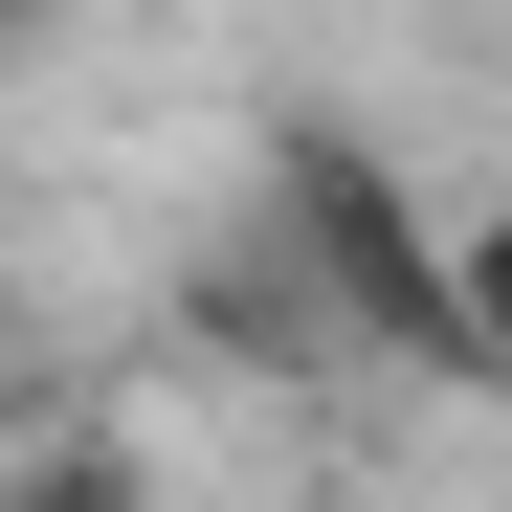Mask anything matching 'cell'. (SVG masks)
<instances>
[{
    "label": "cell",
    "instance_id": "cell-1",
    "mask_svg": "<svg viewBox=\"0 0 512 512\" xmlns=\"http://www.w3.org/2000/svg\"><path fill=\"white\" fill-rule=\"evenodd\" d=\"M268 245H290V290L334 312V357H401V379H490L512 357V334H490V268H446V223L401 201V156L334 134V112L268 134Z\"/></svg>",
    "mask_w": 512,
    "mask_h": 512
},
{
    "label": "cell",
    "instance_id": "cell-2",
    "mask_svg": "<svg viewBox=\"0 0 512 512\" xmlns=\"http://www.w3.org/2000/svg\"><path fill=\"white\" fill-rule=\"evenodd\" d=\"M0 357H23V245H0Z\"/></svg>",
    "mask_w": 512,
    "mask_h": 512
},
{
    "label": "cell",
    "instance_id": "cell-3",
    "mask_svg": "<svg viewBox=\"0 0 512 512\" xmlns=\"http://www.w3.org/2000/svg\"><path fill=\"white\" fill-rule=\"evenodd\" d=\"M0 45H45V0H0Z\"/></svg>",
    "mask_w": 512,
    "mask_h": 512
}]
</instances>
